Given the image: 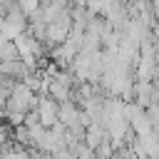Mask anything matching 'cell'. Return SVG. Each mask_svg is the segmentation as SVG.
I'll use <instances>...</instances> for the list:
<instances>
[{
    "mask_svg": "<svg viewBox=\"0 0 159 159\" xmlns=\"http://www.w3.org/2000/svg\"><path fill=\"white\" fill-rule=\"evenodd\" d=\"M37 114H40L42 127H47V129L55 127L60 122V102L52 99L50 94H40V99H37Z\"/></svg>",
    "mask_w": 159,
    "mask_h": 159,
    "instance_id": "cell-1",
    "label": "cell"
},
{
    "mask_svg": "<svg viewBox=\"0 0 159 159\" xmlns=\"http://www.w3.org/2000/svg\"><path fill=\"white\" fill-rule=\"evenodd\" d=\"M17 5H20V10H22L27 17H32L35 12L42 10V0H17Z\"/></svg>",
    "mask_w": 159,
    "mask_h": 159,
    "instance_id": "cell-2",
    "label": "cell"
},
{
    "mask_svg": "<svg viewBox=\"0 0 159 159\" xmlns=\"http://www.w3.org/2000/svg\"><path fill=\"white\" fill-rule=\"evenodd\" d=\"M72 159H77V157H72Z\"/></svg>",
    "mask_w": 159,
    "mask_h": 159,
    "instance_id": "cell-3",
    "label": "cell"
}]
</instances>
